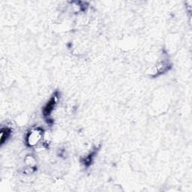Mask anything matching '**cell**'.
<instances>
[{"instance_id":"cell-1","label":"cell","mask_w":192,"mask_h":192,"mask_svg":"<svg viewBox=\"0 0 192 192\" xmlns=\"http://www.w3.org/2000/svg\"><path fill=\"white\" fill-rule=\"evenodd\" d=\"M42 137V130L39 128H35L29 131V132L27 134L26 143L29 146H35L41 141Z\"/></svg>"},{"instance_id":"cell-3","label":"cell","mask_w":192,"mask_h":192,"mask_svg":"<svg viewBox=\"0 0 192 192\" xmlns=\"http://www.w3.org/2000/svg\"><path fill=\"white\" fill-rule=\"evenodd\" d=\"M11 134V130L8 128L2 129L1 130V143L3 144L9 137Z\"/></svg>"},{"instance_id":"cell-2","label":"cell","mask_w":192,"mask_h":192,"mask_svg":"<svg viewBox=\"0 0 192 192\" xmlns=\"http://www.w3.org/2000/svg\"><path fill=\"white\" fill-rule=\"evenodd\" d=\"M55 104H56V99H55V98H53L50 100V101L48 102L47 105L46 106L45 109H44V113H45V115L50 114L51 112H52L53 110L54 106H55Z\"/></svg>"}]
</instances>
